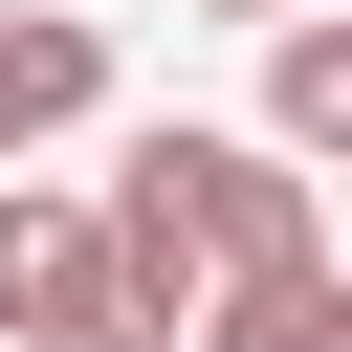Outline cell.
Returning a JSON list of instances; mask_svg holds the SVG:
<instances>
[{
    "mask_svg": "<svg viewBox=\"0 0 352 352\" xmlns=\"http://www.w3.org/2000/svg\"><path fill=\"white\" fill-rule=\"evenodd\" d=\"M330 220H308V154L286 132H132L110 154V264H132V308H154V352H198V308L242 286V264H308Z\"/></svg>",
    "mask_w": 352,
    "mask_h": 352,
    "instance_id": "6da1fadb",
    "label": "cell"
},
{
    "mask_svg": "<svg viewBox=\"0 0 352 352\" xmlns=\"http://www.w3.org/2000/svg\"><path fill=\"white\" fill-rule=\"evenodd\" d=\"M0 352H154V308L110 264V198H22L0 176Z\"/></svg>",
    "mask_w": 352,
    "mask_h": 352,
    "instance_id": "7a4b0ae2",
    "label": "cell"
},
{
    "mask_svg": "<svg viewBox=\"0 0 352 352\" xmlns=\"http://www.w3.org/2000/svg\"><path fill=\"white\" fill-rule=\"evenodd\" d=\"M110 110V44L66 22V0H0V176L44 154V132H88Z\"/></svg>",
    "mask_w": 352,
    "mask_h": 352,
    "instance_id": "3957f363",
    "label": "cell"
},
{
    "mask_svg": "<svg viewBox=\"0 0 352 352\" xmlns=\"http://www.w3.org/2000/svg\"><path fill=\"white\" fill-rule=\"evenodd\" d=\"M198 352H352V264L308 242V264H242L220 308H198Z\"/></svg>",
    "mask_w": 352,
    "mask_h": 352,
    "instance_id": "277c9868",
    "label": "cell"
},
{
    "mask_svg": "<svg viewBox=\"0 0 352 352\" xmlns=\"http://www.w3.org/2000/svg\"><path fill=\"white\" fill-rule=\"evenodd\" d=\"M264 132H286V154H330V176H352V22H308V0H286V22H264Z\"/></svg>",
    "mask_w": 352,
    "mask_h": 352,
    "instance_id": "5b68a950",
    "label": "cell"
},
{
    "mask_svg": "<svg viewBox=\"0 0 352 352\" xmlns=\"http://www.w3.org/2000/svg\"><path fill=\"white\" fill-rule=\"evenodd\" d=\"M198 22H286V0H198Z\"/></svg>",
    "mask_w": 352,
    "mask_h": 352,
    "instance_id": "8992f818",
    "label": "cell"
}]
</instances>
